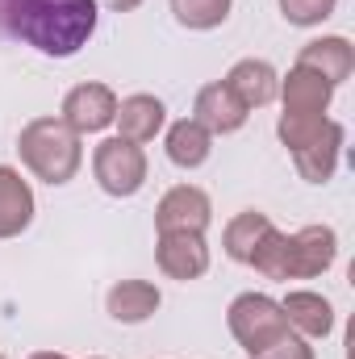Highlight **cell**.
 <instances>
[{
	"label": "cell",
	"instance_id": "cell-25",
	"mask_svg": "<svg viewBox=\"0 0 355 359\" xmlns=\"http://www.w3.org/2000/svg\"><path fill=\"white\" fill-rule=\"evenodd\" d=\"M29 359H67V355H59V351H38V355H29Z\"/></svg>",
	"mask_w": 355,
	"mask_h": 359
},
{
	"label": "cell",
	"instance_id": "cell-8",
	"mask_svg": "<svg viewBox=\"0 0 355 359\" xmlns=\"http://www.w3.org/2000/svg\"><path fill=\"white\" fill-rule=\"evenodd\" d=\"M280 96H284V113H288V117H326L330 96H335V84L322 80L318 72L293 63V72L280 80Z\"/></svg>",
	"mask_w": 355,
	"mask_h": 359
},
{
	"label": "cell",
	"instance_id": "cell-20",
	"mask_svg": "<svg viewBox=\"0 0 355 359\" xmlns=\"http://www.w3.org/2000/svg\"><path fill=\"white\" fill-rule=\"evenodd\" d=\"M172 13L184 29H217L230 17V0H172Z\"/></svg>",
	"mask_w": 355,
	"mask_h": 359
},
{
	"label": "cell",
	"instance_id": "cell-5",
	"mask_svg": "<svg viewBox=\"0 0 355 359\" xmlns=\"http://www.w3.org/2000/svg\"><path fill=\"white\" fill-rule=\"evenodd\" d=\"M209 222H213V205H209V192L196 188V184L168 188L159 209H155V230L159 234H205Z\"/></svg>",
	"mask_w": 355,
	"mask_h": 359
},
{
	"label": "cell",
	"instance_id": "cell-19",
	"mask_svg": "<svg viewBox=\"0 0 355 359\" xmlns=\"http://www.w3.org/2000/svg\"><path fill=\"white\" fill-rule=\"evenodd\" d=\"M272 230V217L260 209H243L239 217H230L226 234H222V247L234 264H251V251L264 243V234Z\"/></svg>",
	"mask_w": 355,
	"mask_h": 359
},
{
	"label": "cell",
	"instance_id": "cell-14",
	"mask_svg": "<svg viewBox=\"0 0 355 359\" xmlns=\"http://www.w3.org/2000/svg\"><path fill=\"white\" fill-rule=\"evenodd\" d=\"M343 138H347V130H343L339 121H326V130H322L314 142H305L301 151H293V163H297L301 180H309V184H326V180L335 176V168H339V151H343Z\"/></svg>",
	"mask_w": 355,
	"mask_h": 359
},
{
	"label": "cell",
	"instance_id": "cell-23",
	"mask_svg": "<svg viewBox=\"0 0 355 359\" xmlns=\"http://www.w3.org/2000/svg\"><path fill=\"white\" fill-rule=\"evenodd\" d=\"M247 359H314V347H309V339H301L297 330H288L284 339L267 343L264 351H255V355H247Z\"/></svg>",
	"mask_w": 355,
	"mask_h": 359
},
{
	"label": "cell",
	"instance_id": "cell-27",
	"mask_svg": "<svg viewBox=\"0 0 355 359\" xmlns=\"http://www.w3.org/2000/svg\"><path fill=\"white\" fill-rule=\"evenodd\" d=\"M0 359H4V355H0Z\"/></svg>",
	"mask_w": 355,
	"mask_h": 359
},
{
	"label": "cell",
	"instance_id": "cell-10",
	"mask_svg": "<svg viewBox=\"0 0 355 359\" xmlns=\"http://www.w3.org/2000/svg\"><path fill=\"white\" fill-rule=\"evenodd\" d=\"M155 259L159 271L172 276V280H196L209 271V247H205V234H159V247H155Z\"/></svg>",
	"mask_w": 355,
	"mask_h": 359
},
{
	"label": "cell",
	"instance_id": "cell-11",
	"mask_svg": "<svg viewBox=\"0 0 355 359\" xmlns=\"http://www.w3.org/2000/svg\"><path fill=\"white\" fill-rule=\"evenodd\" d=\"M297 63H301V67H309V72H318L322 80H330V84L339 88L343 80H351V72H355V46L343 38V34L314 38V42H305V46H301Z\"/></svg>",
	"mask_w": 355,
	"mask_h": 359
},
{
	"label": "cell",
	"instance_id": "cell-17",
	"mask_svg": "<svg viewBox=\"0 0 355 359\" xmlns=\"http://www.w3.org/2000/svg\"><path fill=\"white\" fill-rule=\"evenodd\" d=\"M280 309H284L288 326H293L301 339H326V334L335 330V309H330V301H326L322 292L297 288V292H288V297L280 301Z\"/></svg>",
	"mask_w": 355,
	"mask_h": 359
},
{
	"label": "cell",
	"instance_id": "cell-1",
	"mask_svg": "<svg viewBox=\"0 0 355 359\" xmlns=\"http://www.w3.org/2000/svg\"><path fill=\"white\" fill-rule=\"evenodd\" d=\"M96 0H0V38L72 59L96 34Z\"/></svg>",
	"mask_w": 355,
	"mask_h": 359
},
{
	"label": "cell",
	"instance_id": "cell-24",
	"mask_svg": "<svg viewBox=\"0 0 355 359\" xmlns=\"http://www.w3.org/2000/svg\"><path fill=\"white\" fill-rule=\"evenodd\" d=\"M105 4H109L113 13H134V8H138L142 0H105Z\"/></svg>",
	"mask_w": 355,
	"mask_h": 359
},
{
	"label": "cell",
	"instance_id": "cell-6",
	"mask_svg": "<svg viewBox=\"0 0 355 359\" xmlns=\"http://www.w3.org/2000/svg\"><path fill=\"white\" fill-rule=\"evenodd\" d=\"M76 134H100L105 126H113L117 117V96L109 84H76V88L63 96V113H59Z\"/></svg>",
	"mask_w": 355,
	"mask_h": 359
},
{
	"label": "cell",
	"instance_id": "cell-13",
	"mask_svg": "<svg viewBox=\"0 0 355 359\" xmlns=\"http://www.w3.org/2000/svg\"><path fill=\"white\" fill-rule=\"evenodd\" d=\"M222 84L234 92L247 109H264V104L276 100V92H280V76H276V67L264 63V59H239V63L226 72Z\"/></svg>",
	"mask_w": 355,
	"mask_h": 359
},
{
	"label": "cell",
	"instance_id": "cell-2",
	"mask_svg": "<svg viewBox=\"0 0 355 359\" xmlns=\"http://www.w3.org/2000/svg\"><path fill=\"white\" fill-rule=\"evenodd\" d=\"M17 155L21 163L46 184H67L84 163V147L80 134L63 121V117H34L21 134H17Z\"/></svg>",
	"mask_w": 355,
	"mask_h": 359
},
{
	"label": "cell",
	"instance_id": "cell-22",
	"mask_svg": "<svg viewBox=\"0 0 355 359\" xmlns=\"http://www.w3.org/2000/svg\"><path fill=\"white\" fill-rule=\"evenodd\" d=\"M339 0H280V13L288 25H322L335 13Z\"/></svg>",
	"mask_w": 355,
	"mask_h": 359
},
{
	"label": "cell",
	"instance_id": "cell-26",
	"mask_svg": "<svg viewBox=\"0 0 355 359\" xmlns=\"http://www.w3.org/2000/svg\"><path fill=\"white\" fill-rule=\"evenodd\" d=\"M92 359H100V355H92Z\"/></svg>",
	"mask_w": 355,
	"mask_h": 359
},
{
	"label": "cell",
	"instance_id": "cell-3",
	"mask_svg": "<svg viewBox=\"0 0 355 359\" xmlns=\"http://www.w3.org/2000/svg\"><path fill=\"white\" fill-rule=\"evenodd\" d=\"M226 326H230V334L239 339V347H243L247 355L264 351L267 343H276V339H284V334L293 330L288 318H284V309H280V301H272L264 292H243V297H234L230 309H226Z\"/></svg>",
	"mask_w": 355,
	"mask_h": 359
},
{
	"label": "cell",
	"instance_id": "cell-4",
	"mask_svg": "<svg viewBox=\"0 0 355 359\" xmlns=\"http://www.w3.org/2000/svg\"><path fill=\"white\" fill-rule=\"evenodd\" d=\"M92 172H96V184L109 196H134L147 184V155H142L138 142L105 138L92 151Z\"/></svg>",
	"mask_w": 355,
	"mask_h": 359
},
{
	"label": "cell",
	"instance_id": "cell-16",
	"mask_svg": "<svg viewBox=\"0 0 355 359\" xmlns=\"http://www.w3.org/2000/svg\"><path fill=\"white\" fill-rule=\"evenodd\" d=\"M159 305H163V297H159V288H155L151 280H121V284H113L109 297H105L109 318L121 322V326H138V322H147Z\"/></svg>",
	"mask_w": 355,
	"mask_h": 359
},
{
	"label": "cell",
	"instance_id": "cell-9",
	"mask_svg": "<svg viewBox=\"0 0 355 359\" xmlns=\"http://www.w3.org/2000/svg\"><path fill=\"white\" fill-rule=\"evenodd\" d=\"M247 113L251 109L226 88L222 80L217 84H205V88L196 92V104H192V121L205 126L209 134H234V130H243L247 126Z\"/></svg>",
	"mask_w": 355,
	"mask_h": 359
},
{
	"label": "cell",
	"instance_id": "cell-21",
	"mask_svg": "<svg viewBox=\"0 0 355 359\" xmlns=\"http://www.w3.org/2000/svg\"><path fill=\"white\" fill-rule=\"evenodd\" d=\"M251 268L267 280H288V234H280L272 226L264 234V243L251 251Z\"/></svg>",
	"mask_w": 355,
	"mask_h": 359
},
{
	"label": "cell",
	"instance_id": "cell-18",
	"mask_svg": "<svg viewBox=\"0 0 355 359\" xmlns=\"http://www.w3.org/2000/svg\"><path fill=\"white\" fill-rule=\"evenodd\" d=\"M209 151H213V134L205 130V126H196L192 117H184L176 121L172 130H168V159L184 168V172H192V168H201L205 159H209Z\"/></svg>",
	"mask_w": 355,
	"mask_h": 359
},
{
	"label": "cell",
	"instance_id": "cell-15",
	"mask_svg": "<svg viewBox=\"0 0 355 359\" xmlns=\"http://www.w3.org/2000/svg\"><path fill=\"white\" fill-rule=\"evenodd\" d=\"M34 222V188L21 180L17 168L0 163V238L25 234Z\"/></svg>",
	"mask_w": 355,
	"mask_h": 359
},
{
	"label": "cell",
	"instance_id": "cell-12",
	"mask_svg": "<svg viewBox=\"0 0 355 359\" xmlns=\"http://www.w3.org/2000/svg\"><path fill=\"white\" fill-rule=\"evenodd\" d=\"M117 138H126V142H151L159 130H163V121H168V109H163V100L159 96H147V92H134V96H126V100H117Z\"/></svg>",
	"mask_w": 355,
	"mask_h": 359
},
{
	"label": "cell",
	"instance_id": "cell-7",
	"mask_svg": "<svg viewBox=\"0 0 355 359\" xmlns=\"http://www.w3.org/2000/svg\"><path fill=\"white\" fill-rule=\"evenodd\" d=\"M339 255V234L330 226H301L288 234V280H309L335 264Z\"/></svg>",
	"mask_w": 355,
	"mask_h": 359
}]
</instances>
